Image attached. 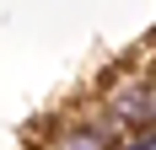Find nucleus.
<instances>
[{"label":"nucleus","mask_w":156,"mask_h":150,"mask_svg":"<svg viewBox=\"0 0 156 150\" xmlns=\"http://www.w3.org/2000/svg\"><path fill=\"white\" fill-rule=\"evenodd\" d=\"M119 150H156V123H145V129H129Z\"/></svg>","instance_id":"f257e3e1"},{"label":"nucleus","mask_w":156,"mask_h":150,"mask_svg":"<svg viewBox=\"0 0 156 150\" xmlns=\"http://www.w3.org/2000/svg\"><path fill=\"white\" fill-rule=\"evenodd\" d=\"M145 97H151V123H156V70H145Z\"/></svg>","instance_id":"f03ea898"}]
</instances>
